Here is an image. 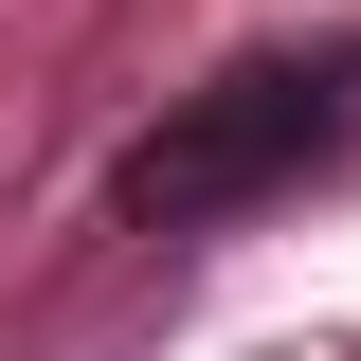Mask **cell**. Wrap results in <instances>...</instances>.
Returning a JSON list of instances; mask_svg holds the SVG:
<instances>
[{
    "mask_svg": "<svg viewBox=\"0 0 361 361\" xmlns=\"http://www.w3.org/2000/svg\"><path fill=\"white\" fill-rule=\"evenodd\" d=\"M325 145H361V37L235 54V73H199L163 127L109 163V217L127 235H217V217H253L271 180H307Z\"/></svg>",
    "mask_w": 361,
    "mask_h": 361,
    "instance_id": "obj_1",
    "label": "cell"
}]
</instances>
